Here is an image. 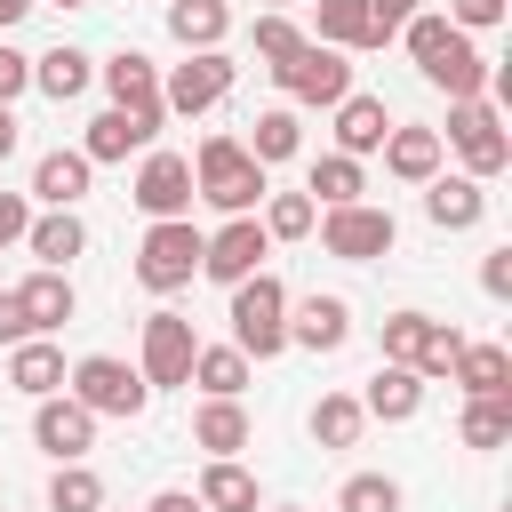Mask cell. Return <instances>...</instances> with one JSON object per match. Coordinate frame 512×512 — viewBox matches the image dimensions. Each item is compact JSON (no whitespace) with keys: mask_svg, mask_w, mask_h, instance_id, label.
Instances as JSON below:
<instances>
[{"mask_svg":"<svg viewBox=\"0 0 512 512\" xmlns=\"http://www.w3.org/2000/svg\"><path fill=\"white\" fill-rule=\"evenodd\" d=\"M408 32V56H416V72L432 80V88H448V104H464V96H488V56L472 48V32L464 24H448V16H408L400 24Z\"/></svg>","mask_w":512,"mask_h":512,"instance_id":"obj_1","label":"cell"},{"mask_svg":"<svg viewBox=\"0 0 512 512\" xmlns=\"http://www.w3.org/2000/svg\"><path fill=\"white\" fill-rule=\"evenodd\" d=\"M192 192H200L208 208H224V216H256V200H264L272 184H264V160H256L240 136H208L200 160H192Z\"/></svg>","mask_w":512,"mask_h":512,"instance_id":"obj_2","label":"cell"},{"mask_svg":"<svg viewBox=\"0 0 512 512\" xmlns=\"http://www.w3.org/2000/svg\"><path fill=\"white\" fill-rule=\"evenodd\" d=\"M232 344H240L248 360H272V352H288V288H280L272 272H248V280H232Z\"/></svg>","mask_w":512,"mask_h":512,"instance_id":"obj_3","label":"cell"},{"mask_svg":"<svg viewBox=\"0 0 512 512\" xmlns=\"http://www.w3.org/2000/svg\"><path fill=\"white\" fill-rule=\"evenodd\" d=\"M200 248H208V232H200L192 216H152V232H144V248H136V280H144L152 296H176V288L200 272Z\"/></svg>","mask_w":512,"mask_h":512,"instance_id":"obj_4","label":"cell"},{"mask_svg":"<svg viewBox=\"0 0 512 512\" xmlns=\"http://www.w3.org/2000/svg\"><path fill=\"white\" fill-rule=\"evenodd\" d=\"M64 392H72L88 416H144V400H152L144 368L112 360V352H88V360H72V368H64Z\"/></svg>","mask_w":512,"mask_h":512,"instance_id":"obj_5","label":"cell"},{"mask_svg":"<svg viewBox=\"0 0 512 512\" xmlns=\"http://www.w3.org/2000/svg\"><path fill=\"white\" fill-rule=\"evenodd\" d=\"M440 144H456V152H464V176H480V184L512 168L504 112H496L488 96H464V104H448V128H440Z\"/></svg>","mask_w":512,"mask_h":512,"instance_id":"obj_6","label":"cell"},{"mask_svg":"<svg viewBox=\"0 0 512 512\" xmlns=\"http://www.w3.org/2000/svg\"><path fill=\"white\" fill-rule=\"evenodd\" d=\"M312 224H320V248H328V256H344V264H376V256H392V240H400L392 208H368V200L320 208Z\"/></svg>","mask_w":512,"mask_h":512,"instance_id":"obj_7","label":"cell"},{"mask_svg":"<svg viewBox=\"0 0 512 512\" xmlns=\"http://www.w3.org/2000/svg\"><path fill=\"white\" fill-rule=\"evenodd\" d=\"M272 80H280V96H296V104H344V96H352V64H344V48H328V40H304L288 64H272Z\"/></svg>","mask_w":512,"mask_h":512,"instance_id":"obj_8","label":"cell"},{"mask_svg":"<svg viewBox=\"0 0 512 512\" xmlns=\"http://www.w3.org/2000/svg\"><path fill=\"white\" fill-rule=\"evenodd\" d=\"M232 72H240V64H232L224 48H184V64L160 80V104L192 120V112H208V104H224V96H232Z\"/></svg>","mask_w":512,"mask_h":512,"instance_id":"obj_9","label":"cell"},{"mask_svg":"<svg viewBox=\"0 0 512 512\" xmlns=\"http://www.w3.org/2000/svg\"><path fill=\"white\" fill-rule=\"evenodd\" d=\"M160 120H168V104H112V112H96L88 120V160H128V152H144L152 136H160Z\"/></svg>","mask_w":512,"mask_h":512,"instance_id":"obj_10","label":"cell"},{"mask_svg":"<svg viewBox=\"0 0 512 512\" xmlns=\"http://www.w3.org/2000/svg\"><path fill=\"white\" fill-rule=\"evenodd\" d=\"M264 256H272V232L256 224V216H232L224 232H208V248H200V272L208 280H248V272H264Z\"/></svg>","mask_w":512,"mask_h":512,"instance_id":"obj_11","label":"cell"},{"mask_svg":"<svg viewBox=\"0 0 512 512\" xmlns=\"http://www.w3.org/2000/svg\"><path fill=\"white\" fill-rule=\"evenodd\" d=\"M144 216H192V160L184 152H144V168H136V192H128Z\"/></svg>","mask_w":512,"mask_h":512,"instance_id":"obj_12","label":"cell"},{"mask_svg":"<svg viewBox=\"0 0 512 512\" xmlns=\"http://www.w3.org/2000/svg\"><path fill=\"white\" fill-rule=\"evenodd\" d=\"M192 352H200V336H192L184 312H152V320H144V384H152V392H160V384H184V376H192Z\"/></svg>","mask_w":512,"mask_h":512,"instance_id":"obj_13","label":"cell"},{"mask_svg":"<svg viewBox=\"0 0 512 512\" xmlns=\"http://www.w3.org/2000/svg\"><path fill=\"white\" fill-rule=\"evenodd\" d=\"M32 440H40L56 464H72V456H88V448H96V416H88L72 392H48V400L32 408Z\"/></svg>","mask_w":512,"mask_h":512,"instance_id":"obj_14","label":"cell"},{"mask_svg":"<svg viewBox=\"0 0 512 512\" xmlns=\"http://www.w3.org/2000/svg\"><path fill=\"white\" fill-rule=\"evenodd\" d=\"M424 216H432L440 232H472V224L488 216L480 176H424Z\"/></svg>","mask_w":512,"mask_h":512,"instance_id":"obj_15","label":"cell"},{"mask_svg":"<svg viewBox=\"0 0 512 512\" xmlns=\"http://www.w3.org/2000/svg\"><path fill=\"white\" fill-rule=\"evenodd\" d=\"M8 296H16V312H24V336L64 328V320H72V304H80V296H72V280H64V272H48V264H40L24 288H8Z\"/></svg>","mask_w":512,"mask_h":512,"instance_id":"obj_16","label":"cell"},{"mask_svg":"<svg viewBox=\"0 0 512 512\" xmlns=\"http://www.w3.org/2000/svg\"><path fill=\"white\" fill-rule=\"evenodd\" d=\"M344 336H352V304H344V296H304V304H288V344L336 352Z\"/></svg>","mask_w":512,"mask_h":512,"instance_id":"obj_17","label":"cell"},{"mask_svg":"<svg viewBox=\"0 0 512 512\" xmlns=\"http://www.w3.org/2000/svg\"><path fill=\"white\" fill-rule=\"evenodd\" d=\"M360 408H368V416H384V424H408V416L424 408V376H416L408 360H384V368L368 376V392H360Z\"/></svg>","mask_w":512,"mask_h":512,"instance_id":"obj_18","label":"cell"},{"mask_svg":"<svg viewBox=\"0 0 512 512\" xmlns=\"http://www.w3.org/2000/svg\"><path fill=\"white\" fill-rule=\"evenodd\" d=\"M24 248H32V264L64 272V264L88 248V224H80L72 208H48V216H32V224H24Z\"/></svg>","mask_w":512,"mask_h":512,"instance_id":"obj_19","label":"cell"},{"mask_svg":"<svg viewBox=\"0 0 512 512\" xmlns=\"http://www.w3.org/2000/svg\"><path fill=\"white\" fill-rule=\"evenodd\" d=\"M8 384H16L24 400H48V392H64V352H56L48 336H24V344H8Z\"/></svg>","mask_w":512,"mask_h":512,"instance_id":"obj_20","label":"cell"},{"mask_svg":"<svg viewBox=\"0 0 512 512\" xmlns=\"http://www.w3.org/2000/svg\"><path fill=\"white\" fill-rule=\"evenodd\" d=\"M376 152H384V168H392L400 184H424V176H440V152H448V144H440V128H392Z\"/></svg>","mask_w":512,"mask_h":512,"instance_id":"obj_21","label":"cell"},{"mask_svg":"<svg viewBox=\"0 0 512 512\" xmlns=\"http://www.w3.org/2000/svg\"><path fill=\"white\" fill-rule=\"evenodd\" d=\"M88 152H40V168H32V200H48V208H80L88 200Z\"/></svg>","mask_w":512,"mask_h":512,"instance_id":"obj_22","label":"cell"},{"mask_svg":"<svg viewBox=\"0 0 512 512\" xmlns=\"http://www.w3.org/2000/svg\"><path fill=\"white\" fill-rule=\"evenodd\" d=\"M384 136H392V120H384V96H360V88H352V96L336 104V152H352V160H360V152H376Z\"/></svg>","mask_w":512,"mask_h":512,"instance_id":"obj_23","label":"cell"},{"mask_svg":"<svg viewBox=\"0 0 512 512\" xmlns=\"http://www.w3.org/2000/svg\"><path fill=\"white\" fill-rule=\"evenodd\" d=\"M184 384H200L208 400H240V392H248V352H240V344H200Z\"/></svg>","mask_w":512,"mask_h":512,"instance_id":"obj_24","label":"cell"},{"mask_svg":"<svg viewBox=\"0 0 512 512\" xmlns=\"http://www.w3.org/2000/svg\"><path fill=\"white\" fill-rule=\"evenodd\" d=\"M168 32H176V48H224L232 8L224 0H168Z\"/></svg>","mask_w":512,"mask_h":512,"instance_id":"obj_25","label":"cell"},{"mask_svg":"<svg viewBox=\"0 0 512 512\" xmlns=\"http://www.w3.org/2000/svg\"><path fill=\"white\" fill-rule=\"evenodd\" d=\"M448 384H464V400L472 392H512V352L504 344H464L456 368H448Z\"/></svg>","mask_w":512,"mask_h":512,"instance_id":"obj_26","label":"cell"},{"mask_svg":"<svg viewBox=\"0 0 512 512\" xmlns=\"http://www.w3.org/2000/svg\"><path fill=\"white\" fill-rule=\"evenodd\" d=\"M192 440H200L208 456H240V448H248V408H240V400H200Z\"/></svg>","mask_w":512,"mask_h":512,"instance_id":"obj_27","label":"cell"},{"mask_svg":"<svg viewBox=\"0 0 512 512\" xmlns=\"http://www.w3.org/2000/svg\"><path fill=\"white\" fill-rule=\"evenodd\" d=\"M456 432H464V448H504L512 440V392H472Z\"/></svg>","mask_w":512,"mask_h":512,"instance_id":"obj_28","label":"cell"},{"mask_svg":"<svg viewBox=\"0 0 512 512\" xmlns=\"http://www.w3.org/2000/svg\"><path fill=\"white\" fill-rule=\"evenodd\" d=\"M104 88H112V104H160V64L144 48H120L104 64Z\"/></svg>","mask_w":512,"mask_h":512,"instance_id":"obj_29","label":"cell"},{"mask_svg":"<svg viewBox=\"0 0 512 512\" xmlns=\"http://www.w3.org/2000/svg\"><path fill=\"white\" fill-rule=\"evenodd\" d=\"M208 512H256V480L232 464V456H208V472H200V488H192Z\"/></svg>","mask_w":512,"mask_h":512,"instance_id":"obj_30","label":"cell"},{"mask_svg":"<svg viewBox=\"0 0 512 512\" xmlns=\"http://www.w3.org/2000/svg\"><path fill=\"white\" fill-rule=\"evenodd\" d=\"M312 40L328 48H368V0H312Z\"/></svg>","mask_w":512,"mask_h":512,"instance_id":"obj_31","label":"cell"},{"mask_svg":"<svg viewBox=\"0 0 512 512\" xmlns=\"http://www.w3.org/2000/svg\"><path fill=\"white\" fill-rule=\"evenodd\" d=\"M312 208H344V200H360L368 192V176H360V160L352 152H328V160H312Z\"/></svg>","mask_w":512,"mask_h":512,"instance_id":"obj_32","label":"cell"},{"mask_svg":"<svg viewBox=\"0 0 512 512\" xmlns=\"http://www.w3.org/2000/svg\"><path fill=\"white\" fill-rule=\"evenodd\" d=\"M32 88L56 96V104H72V96L88 88V56H80V48H48V56H32Z\"/></svg>","mask_w":512,"mask_h":512,"instance_id":"obj_33","label":"cell"},{"mask_svg":"<svg viewBox=\"0 0 512 512\" xmlns=\"http://www.w3.org/2000/svg\"><path fill=\"white\" fill-rule=\"evenodd\" d=\"M360 424H368V408H360L352 392H320V408H312V440H320V448H352Z\"/></svg>","mask_w":512,"mask_h":512,"instance_id":"obj_34","label":"cell"},{"mask_svg":"<svg viewBox=\"0 0 512 512\" xmlns=\"http://www.w3.org/2000/svg\"><path fill=\"white\" fill-rule=\"evenodd\" d=\"M48 512H104V480L72 456V464H56V480H48Z\"/></svg>","mask_w":512,"mask_h":512,"instance_id":"obj_35","label":"cell"},{"mask_svg":"<svg viewBox=\"0 0 512 512\" xmlns=\"http://www.w3.org/2000/svg\"><path fill=\"white\" fill-rule=\"evenodd\" d=\"M296 144H304V128H296V112L288 104H272V112H256V136H248V152L272 168V160H296Z\"/></svg>","mask_w":512,"mask_h":512,"instance_id":"obj_36","label":"cell"},{"mask_svg":"<svg viewBox=\"0 0 512 512\" xmlns=\"http://www.w3.org/2000/svg\"><path fill=\"white\" fill-rule=\"evenodd\" d=\"M312 216H320L312 192H264V232H272V240H304Z\"/></svg>","mask_w":512,"mask_h":512,"instance_id":"obj_37","label":"cell"},{"mask_svg":"<svg viewBox=\"0 0 512 512\" xmlns=\"http://www.w3.org/2000/svg\"><path fill=\"white\" fill-rule=\"evenodd\" d=\"M336 512H400V480L392 472H352L344 496H336Z\"/></svg>","mask_w":512,"mask_h":512,"instance_id":"obj_38","label":"cell"},{"mask_svg":"<svg viewBox=\"0 0 512 512\" xmlns=\"http://www.w3.org/2000/svg\"><path fill=\"white\" fill-rule=\"evenodd\" d=\"M296 48H304V32L288 24V8H264V16H256V56H264V72H272V64H288Z\"/></svg>","mask_w":512,"mask_h":512,"instance_id":"obj_39","label":"cell"},{"mask_svg":"<svg viewBox=\"0 0 512 512\" xmlns=\"http://www.w3.org/2000/svg\"><path fill=\"white\" fill-rule=\"evenodd\" d=\"M456 352H464V336H456L448 320H432V328H424V352H416V376H424V384H432V376H448V368H456Z\"/></svg>","mask_w":512,"mask_h":512,"instance_id":"obj_40","label":"cell"},{"mask_svg":"<svg viewBox=\"0 0 512 512\" xmlns=\"http://www.w3.org/2000/svg\"><path fill=\"white\" fill-rule=\"evenodd\" d=\"M424 328H432L424 312H392V320H384V360H408V368H416V352H424Z\"/></svg>","mask_w":512,"mask_h":512,"instance_id":"obj_41","label":"cell"},{"mask_svg":"<svg viewBox=\"0 0 512 512\" xmlns=\"http://www.w3.org/2000/svg\"><path fill=\"white\" fill-rule=\"evenodd\" d=\"M416 16V0H368V48H384V40H400V24Z\"/></svg>","mask_w":512,"mask_h":512,"instance_id":"obj_42","label":"cell"},{"mask_svg":"<svg viewBox=\"0 0 512 512\" xmlns=\"http://www.w3.org/2000/svg\"><path fill=\"white\" fill-rule=\"evenodd\" d=\"M448 24H464V32H488V24H504V0H448Z\"/></svg>","mask_w":512,"mask_h":512,"instance_id":"obj_43","label":"cell"},{"mask_svg":"<svg viewBox=\"0 0 512 512\" xmlns=\"http://www.w3.org/2000/svg\"><path fill=\"white\" fill-rule=\"evenodd\" d=\"M24 88H32V56H24V48H0V104L24 96Z\"/></svg>","mask_w":512,"mask_h":512,"instance_id":"obj_44","label":"cell"},{"mask_svg":"<svg viewBox=\"0 0 512 512\" xmlns=\"http://www.w3.org/2000/svg\"><path fill=\"white\" fill-rule=\"evenodd\" d=\"M24 224H32V200H24V192H0V248H16Z\"/></svg>","mask_w":512,"mask_h":512,"instance_id":"obj_45","label":"cell"},{"mask_svg":"<svg viewBox=\"0 0 512 512\" xmlns=\"http://www.w3.org/2000/svg\"><path fill=\"white\" fill-rule=\"evenodd\" d=\"M480 288H488V296H512V248H488V264H480Z\"/></svg>","mask_w":512,"mask_h":512,"instance_id":"obj_46","label":"cell"},{"mask_svg":"<svg viewBox=\"0 0 512 512\" xmlns=\"http://www.w3.org/2000/svg\"><path fill=\"white\" fill-rule=\"evenodd\" d=\"M144 512H208V504H200V496H192V488H160V496H152V504H144Z\"/></svg>","mask_w":512,"mask_h":512,"instance_id":"obj_47","label":"cell"},{"mask_svg":"<svg viewBox=\"0 0 512 512\" xmlns=\"http://www.w3.org/2000/svg\"><path fill=\"white\" fill-rule=\"evenodd\" d=\"M0 344H24V312H16L8 288H0Z\"/></svg>","mask_w":512,"mask_h":512,"instance_id":"obj_48","label":"cell"},{"mask_svg":"<svg viewBox=\"0 0 512 512\" xmlns=\"http://www.w3.org/2000/svg\"><path fill=\"white\" fill-rule=\"evenodd\" d=\"M8 152H16V112L0 104V160H8Z\"/></svg>","mask_w":512,"mask_h":512,"instance_id":"obj_49","label":"cell"},{"mask_svg":"<svg viewBox=\"0 0 512 512\" xmlns=\"http://www.w3.org/2000/svg\"><path fill=\"white\" fill-rule=\"evenodd\" d=\"M24 8H32V0H0V32H8V24H24Z\"/></svg>","mask_w":512,"mask_h":512,"instance_id":"obj_50","label":"cell"},{"mask_svg":"<svg viewBox=\"0 0 512 512\" xmlns=\"http://www.w3.org/2000/svg\"><path fill=\"white\" fill-rule=\"evenodd\" d=\"M56 8H88V0H56Z\"/></svg>","mask_w":512,"mask_h":512,"instance_id":"obj_51","label":"cell"},{"mask_svg":"<svg viewBox=\"0 0 512 512\" xmlns=\"http://www.w3.org/2000/svg\"><path fill=\"white\" fill-rule=\"evenodd\" d=\"M264 8H288V0H264Z\"/></svg>","mask_w":512,"mask_h":512,"instance_id":"obj_52","label":"cell"}]
</instances>
